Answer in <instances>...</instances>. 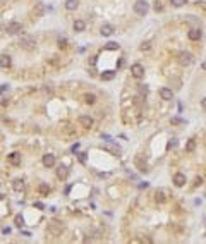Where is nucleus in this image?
<instances>
[{
	"mask_svg": "<svg viewBox=\"0 0 206 244\" xmlns=\"http://www.w3.org/2000/svg\"><path fill=\"white\" fill-rule=\"evenodd\" d=\"M19 47H21L22 50H26V52H33V50L36 48V41H34V38H31V36H22L21 40H19Z\"/></svg>",
	"mask_w": 206,
	"mask_h": 244,
	"instance_id": "f03ea898",
	"label": "nucleus"
},
{
	"mask_svg": "<svg viewBox=\"0 0 206 244\" xmlns=\"http://www.w3.org/2000/svg\"><path fill=\"white\" fill-rule=\"evenodd\" d=\"M62 232H64V223L62 222H58V220L48 222V225H47V234L48 236L58 237V236H62Z\"/></svg>",
	"mask_w": 206,
	"mask_h": 244,
	"instance_id": "f257e3e1",
	"label": "nucleus"
},
{
	"mask_svg": "<svg viewBox=\"0 0 206 244\" xmlns=\"http://www.w3.org/2000/svg\"><path fill=\"white\" fill-rule=\"evenodd\" d=\"M194 150H196V139L194 138L187 139V143H185V151H187V153H192Z\"/></svg>",
	"mask_w": 206,
	"mask_h": 244,
	"instance_id": "f3484780",
	"label": "nucleus"
},
{
	"mask_svg": "<svg viewBox=\"0 0 206 244\" xmlns=\"http://www.w3.org/2000/svg\"><path fill=\"white\" fill-rule=\"evenodd\" d=\"M65 9L67 11H76L77 7H79V0H65Z\"/></svg>",
	"mask_w": 206,
	"mask_h": 244,
	"instance_id": "2eb2a0df",
	"label": "nucleus"
},
{
	"mask_svg": "<svg viewBox=\"0 0 206 244\" xmlns=\"http://www.w3.org/2000/svg\"><path fill=\"white\" fill-rule=\"evenodd\" d=\"M201 29H198V28H194V29H189V33H187V36H189V40H192V41H198L201 38Z\"/></svg>",
	"mask_w": 206,
	"mask_h": 244,
	"instance_id": "ddd939ff",
	"label": "nucleus"
},
{
	"mask_svg": "<svg viewBox=\"0 0 206 244\" xmlns=\"http://www.w3.org/2000/svg\"><path fill=\"white\" fill-rule=\"evenodd\" d=\"M105 150H108V151H112V155H119V146H112V144H105Z\"/></svg>",
	"mask_w": 206,
	"mask_h": 244,
	"instance_id": "5701e85b",
	"label": "nucleus"
},
{
	"mask_svg": "<svg viewBox=\"0 0 206 244\" xmlns=\"http://www.w3.org/2000/svg\"><path fill=\"white\" fill-rule=\"evenodd\" d=\"M177 58H179L180 65H191L194 62V57H192V53H189V52H180Z\"/></svg>",
	"mask_w": 206,
	"mask_h": 244,
	"instance_id": "20e7f679",
	"label": "nucleus"
},
{
	"mask_svg": "<svg viewBox=\"0 0 206 244\" xmlns=\"http://www.w3.org/2000/svg\"><path fill=\"white\" fill-rule=\"evenodd\" d=\"M43 165H45V167H48V169H50V167H53V165H55V157H53L52 153H47L45 157H43Z\"/></svg>",
	"mask_w": 206,
	"mask_h": 244,
	"instance_id": "f8f14e48",
	"label": "nucleus"
},
{
	"mask_svg": "<svg viewBox=\"0 0 206 244\" xmlns=\"http://www.w3.org/2000/svg\"><path fill=\"white\" fill-rule=\"evenodd\" d=\"M34 206L40 208V210H43V205H41V203H34Z\"/></svg>",
	"mask_w": 206,
	"mask_h": 244,
	"instance_id": "e433bc0d",
	"label": "nucleus"
},
{
	"mask_svg": "<svg viewBox=\"0 0 206 244\" xmlns=\"http://www.w3.org/2000/svg\"><path fill=\"white\" fill-rule=\"evenodd\" d=\"M185 2L187 0H170V4L174 7H182V5H185Z\"/></svg>",
	"mask_w": 206,
	"mask_h": 244,
	"instance_id": "bb28decb",
	"label": "nucleus"
},
{
	"mask_svg": "<svg viewBox=\"0 0 206 244\" xmlns=\"http://www.w3.org/2000/svg\"><path fill=\"white\" fill-rule=\"evenodd\" d=\"M11 64H12V58L7 55V53H4L2 57H0V65L2 67H11Z\"/></svg>",
	"mask_w": 206,
	"mask_h": 244,
	"instance_id": "dca6fc26",
	"label": "nucleus"
},
{
	"mask_svg": "<svg viewBox=\"0 0 206 244\" xmlns=\"http://www.w3.org/2000/svg\"><path fill=\"white\" fill-rule=\"evenodd\" d=\"M137 88H139V91H141V93L148 95V86H146V84H137Z\"/></svg>",
	"mask_w": 206,
	"mask_h": 244,
	"instance_id": "c756f323",
	"label": "nucleus"
},
{
	"mask_svg": "<svg viewBox=\"0 0 206 244\" xmlns=\"http://www.w3.org/2000/svg\"><path fill=\"white\" fill-rule=\"evenodd\" d=\"M155 11L158 12V11H163V4H162V0H158L156 4H155Z\"/></svg>",
	"mask_w": 206,
	"mask_h": 244,
	"instance_id": "7c9ffc66",
	"label": "nucleus"
},
{
	"mask_svg": "<svg viewBox=\"0 0 206 244\" xmlns=\"http://www.w3.org/2000/svg\"><path fill=\"white\" fill-rule=\"evenodd\" d=\"M106 50H119L120 48V45L119 43H115V41H110V43H106Z\"/></svg>",
	"mask_w": 206,
	"mask_h": 244,
	"instance_id": "a878e982",
	"label": "nucleus"
},
{
	"mask_svg": "<svg viewBox=\"0 0 206 244\" xmlns=\"http://www.w3.org/2000/svg\"><path fill=\"white\" fill-rule=\"evenodd\" d=\"M131 74H132V77L141 79V77L144 76V67L141 64H132L131 65Z\"/></svg>",
	"mask_w": 206,
	"mask_h": 244,
	"instance_id": "39448f33",
	"label": "nucleus"
},
{
	"mask_svg": "<svg viewBox=\"0 0 206 244\" xmlns=\"http://www.w3.org/2000/svg\"><path fill=\"white\" fill-rule=\"evenodd\" d=\"M201 107H203V108H206V100H204V98L201 100Z\"/></svg>",
	"mask_w": 206,
	"mask_h": 244,
	"instance_id": "4c0bfd02",
	"label": "nucleus"
},
{
	"mask_svg": "<svg viewBox=\"0 0 206 244\" xmlns=\"http://www.w3.org/2000/svg\"><path fill=\"white\" fill-rule=\"evenodd\" d=\"M21 31H22L21 22H11V24L7 26V33H9V35H19Z\"/></svg>",
	"mask_w": 206,
	"mask_h": 244,
	"instance_id": "423d86ee",
	"label": "nucleus"
},
{
	"mask_svg": "<svg viewBox=\"0 0 206 244\" xmlns=\"http://www.w3.org/2000/svg\"><path fill=\"white\" fill-rule=\"evenodd\" d=\"M16 225L17 227H22V225H24V218H22L21 215H17L16 217Z\"/></svg>",
	"mask_w": 206,
	"mask_h": 244,
	"instance_id": "c85d7f7f",
	"label": "nucleus"
},
{
	"mask_svg": "<svg viewBox=\"0 0 206 244\" xmlns=\"http://www.w3.org/2000/svg\"><path fill=\"white\" fill-rule=\"evenodd\" d=\"M155 201L160 203V205H162V203H165V193L163 191H158V193H156V194H155Z\"/></svg>",
	"mask_w": 206,
	"mask_h": 244,
	"instance_id": "4be33fe9",
	"label": "nucleus"
},
{
	"mask_svg": "<svg viewBox=\"0 0 206 244\" xmlns=\"http://www.w3.org/2000/svg\"><path fill=\"white\" fill-rule=\"evenodd\" d=\"M74 29H76V31H84V29H86V22L81 21V19L74 21Z\"/></svg>",
	"mask_w": 206,
	"mask_h": 244,
	"instance_id": "aec40b11",
	"label": "nucleus"
},
{
	"mask_svg": "<svg viewBox=\"0 0 206 244\" xmlns=\"http://www.w3.org/2000/svg\"><path fill=\"white\" fill-rule=\"evenodd\" d=\"M77 148H79V143H76V144H74V146H72L70 150H72V151H77Z\"/></svg>",
	"mask_w": 206,
	"mask_h": 244,
	"instance_id": "c9c22d12",
	"label": "nucleus"
},
{
	"mask_svg": "<svg viewBox=\"0 0 206 244\" xmlns=\"http://www.w3.org/2000/svg\"><path fill=\"white\" fill-rule=\"evenodd\" d=\"M148 11H149V4L146 0H137L136 4H134V12H136L137 16H146Z\"/></svg>",
	"mask_w": 206,
	"mask_h": 244,
	"instance_id": "7ed1b4c3",
	"label": "nucleus"
},
{
	"mask_svg": "<svg viewBox=\"0 0 206 244\" xmlns=\"http://www.w3.org/2000/svg\"><path fill=\"white\" fill-rule=\"evenodd\" d=\"M12 187H14V191L22 193V191H24V180H22V179H14V180H12Z\"/></svg>",
	"mask_w": 206,
	"mask_h": 244,
	"instance_id": "4468645a",
	"label": "nucleus"
},
{
	"mask_svg": "<svg viewBox=\"0 0 206 244\" xmlns=\"http://www.w3.org/2000/svg\"><path fill=\"white\" fill-rule=\"evenodd\" d=\"M57 177L60 180H65L69 177V167H65V165H60L57 169Z\"/></svg>",
	"mask_w": 206,
	"mask_h": 244,
	"instance_id": "6e6552de",
	"label": "nucleus"
},
{
	"mask_svg": "<svg viewBox=\"0 0 206 244\" xmlns=\"http://www.w3.org/2000/svg\"><path fill=\"white\" fill-rule=\"evenodd\" d=\"M113 26L112 24H103V26L100 28V33H101V36H110V35H113Z\"/></svg>",
	"mask_w": 206,
	"mask_h": 244,
	"instance_id": "9b49d317",
	"label": "nucleus"
},
{
	"mask_svg": "<svg viewBox=\"0 0 206 244\" xmlns=\"http://www.w3.org/2000/svg\"><path fill=\"white\" fill-rule=\"evenodd\" d=\"M160 96H162L165 101H168V100L174 98V91L170 90V88H160Z\"/></svg>",
	"mask_w": 206,
	"mask_h": 244,
	"instance_id": "1a4fd4ad",
	"label": "nucleus"
},
{
	"mask_svg": "<svg viewBox=\"0 0 206 244\" xmlns=\"http://www.w3.org/2000/svg\"><path fill=\"white\" fill-rule=\"evenodd\" d=\"M77 122H79V126H83L84 129H91V127H93V119H91L90 115H81Z\"/></svg>",
	"mask_w": 206,
	"mask_h": 244,
	"instance_id": "0eeeda50",
	"label": "nucleus"
},
{
	"mask_svg": "<svg viewBox=\"0 0 206 244\" xmlns=\"http://www.w3.org/2000/svg\"><path fill=\"white\" fill-rule=\"evenodd\" d=\"M7 90H9V86H7V84H4L2 88H0V93H5Z\"/></svg>",
	"mask_w": 206,
	"mask_h": 244,
	"instance_id": "72a5a7b5",
	"label": "nucleus"
},
{
	"mask_svg": "<svg viewBox=\"0 0 206 244\" xmlns=\"http://www.w3.org/2000/svg\"><path fill=\"white\" fill-rule=\"evenodd\" d=\"M62 133L64 134H74L76 133V127H74V126H70V124H64V126H62Z\"/></svg>",
	"mask_w": 206,
	"mask_h": 244,
	"instance_id": "6ab92c4d",
	"label": "nucleus"
},
{
	"mask_svg": "<svg viewBox=\"0 0 206 244\" xmlns=\"http://www.w3.org/2000/svg\"><path fill=\"white\" fill-rule=\"evenodd\" d=\"M115 77V71H105L103 74H101V79L103 81H110Z\"/></svg>",
	"mask_w": 206,
	"mask_h": 244,
	"instance_id": "412c9836",
	"label": "nucleus"
},
{
	"mask_svg": "<svg viewBox=\"0 0 206 244\" xmlns=\"http://www.w3.org/2000/svg\"><path fill=\"white\" fill-rule=\"evenodd\" d=\"M84 101L88 103V105H93L96 101V96L95 95H84Z\"/></svg>",
	"mask_w": 206,
	"mask_h": 244,
	"instance_id": "b1692460",
	"label": "nucleus"
},
{
	"mask_svg": "<svg viewBox=\"0 0 206 244\" xmlns=\"http://www.w3.org/2000/svg\"><path fill=\"white\" fill-rule=\"evenodd\" d=\"M9 162L14 163V165L21 163V155H19V153H11V155H9Z\"/></svg>",
	"mask_w": 206,
	"mask_h": 244,
	"instance_id": "a211bd4d",
	"label": "nucleus"
},
{
	"mask_svg": "<svg viewBox=\"0 0 206 244\" xmlns=\"http://www.w3.org/2000/svg\"><path fill=\"white\" fill-rule=\"evenodd\" d=\"M185 180H187V179H185V175H184V174H180V172L174 175V184H175L177 187L185 186Z\"/></svg>",
	"mask_w": 206,
	"mask_h": 244,
	"instance_id": "9d476101",
	"label": "nucleus"
},
{
	"mask_svg": "<svg viewBox=\"0 0 206 244\" xmlns=\"http://www.w3.org/2000/svg\"><path fill=\"white\" fill-rule=\"evenodd\" d=\"M58 48H60V50H65V48L69 47L67 45V40H65V38H58Z\"/></svg>",
	"mask_w": 206,
	"mask_h": 244,
	"instance_id": "393cba45",
	"label": "nucleus"
},
{
	"mask_svg": "<svg viewBox=\"0 0 206 244\" xmlns=\"http://www.w3.org/2000/svg\"><path fill=\"white\" fill-rule=\"evenodd\" d=\"M84 160H86V155H84V153H81V155H79V162H84Z\"/></svg>",
	"mask_w": 206,
	"mask_h": 244,
	"instance_id": "f704fd0d",
	"label": "nucleus"
},
{
	"mask_svg": "<svg viewBox=\"0 0 206 244\" xmlns=\"http://www.w3.org/2000/svg\"><path fill=\"white\" fill-rule=\"evenodd\" d=\"M40 191H41L43 194H48V191H50V187H48V186H45V184H41V186H40Z\"/></svg>",
	"mask_w": 206,
	"mask_h": 244,
	"instance_id": "2f4dec72",
	"label": "nucleus"
},
{
	"mask_svg": "<svg viewBox=\"0 0 206 244\" xmlns=\"http://www.w3.org/2000/svg\"><path fill=\"white\" fill-rule=\"evenodd\" d=\"M149 48H151V43H149V41H144V43H141L139 50H141V52H148Z\"/></svg>",
	"mask_w": 206,
	"mask_h": 244,
	"instance_id": "cd10ccee",
	"label": "nucleus"
},
{
	"mask_svg": "<svg viewBox=\"0 0 206 244\" xmlns=\"http://www.w3.org/2000/svg\"><path fill=\"white\" fill-rule=\"evenodd\" d=\"M194 184H196V186H201V184H203V177H198Z\"/></svg>",
	"mask_w": 206,
	"mask_h": 244,
	"instance_id": "473e14b6",
	"label": "nucleus"
}]
</instances>
